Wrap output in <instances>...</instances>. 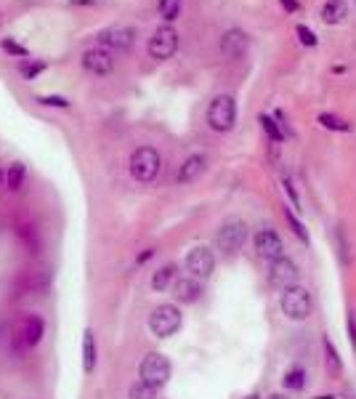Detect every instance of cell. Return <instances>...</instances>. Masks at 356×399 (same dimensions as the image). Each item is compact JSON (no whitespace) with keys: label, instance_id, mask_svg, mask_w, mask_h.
<instances>
[{"label":"cell","instance_id":"cell-1","mask_svg":"<svg viewBox=\"0 0 356 399\" xmlns=\"http://www.w3.org/2000/svg\"><path fill=\"white\" fill-rule=\"evenodd\" d=\"M237 122V101L232 94H221L208 104V125L216 133H226L232 131Z\"/></svg>","mask_w":356,"mask_h":399},{"label":"cell","instance_id":"cell-2","mask_svg":"<svg viewBox=\"0 0 356 399\" xmlns=\"http://www.w3.org/2000/svg\"><path fill=\"white\" fill-rule=\"evenodd\" d=\"M162 171V158L155 147H139L131 155V176L141 184H152Z\"/></svg>","mask_w":356,"mask_h":399},{"label":"cell","instance_id":"cell-3","mask_svg":"<svg viewBox=\"0 0 356 399\" xmlns=\"http://www.w3.org/2000/svg\"><path fill=\"white\" fill-rule=\"evenodd\" d=\"M183 325V317H181V309L176 303H159L157 309L149 314V330L152 336L157 338H170L176 336Z\"/></svg>","mask_w":356,"mask_h":399},{"label":"cell","instance_id":"cell-4","mask_svg":"<svg viewBox=\"0 0 356 399\" xmlns=\"http://www.w3.org/2000/svg\"><path fill=\"white\" fill-rule=\"evenodd\" d=\"M282 312H285V317L293 319V322H303V319L311 317V312H314V301H311V293L306 290V288H287L285 293H282Z\"/></svg>","mask_w":356,"mask_h":399},{"label":"cell","instance_id":"cell-5","mask_svg":"<svg viewBox=\"0 0 356 399\" xmlns=\"http://www.w3.org/2000/svg\"><path fill=\"white\" fill-rule=\"evenodd\" d=\"M170 359L165 357V354H157V352H152V354H146V357L141 359L139 365V378L144 383H149V386H155V389H162L168 380H170Z\"/></svg>","mask_w":356,"mask_h":399},{"label":"cell","instance_id":"cell-6","mask_svg":"<svg viewBox=\"0 0 356 399\" xmlns=\"http://www.w3.org/2000/svg\"><path fill=\"white\" fill-rule=\"evenodd\" d=\"M245 239H247V224L242 219H226L216 235L218 250L226 253V256H234L239 248L245 245Z\"/></svg>","mask_w":356,"mask_h":399},{"label":"cell","instance_id":"cell-7","mask_svg":"<svg viewBox=\"0 0 356 399\" xmlns=\"http://www.w3.org/2000/svg\"><path fill=\"white\" fill-rule=\"evenodd\" d=\"M146 51H149V56H152L155 61H168L178 51V32L170 27V24L157 27L155 35L149 38Z\"/></svg>","mask_w":356,"mask_h":399},{"label":"cell","instance_id":"cell-8","mask_svg":"<svg viewBox=\"0 0 356 399\" xmlns=\"http://www.w3.org/2000/svg\"><path fill=\"white\" fill-rule=\"evenodd\" d=\"M186 272L194 279H208L216 269V253L208 248V245H197L186 253Z\"/></svg>","mask_w":356,"mask_h":399},{"label":"cell","instance_id":"cell-9","mask_svg":"<svg viewBox=\"0 0 356 399\" xmlns=\"http://www.w3.org/2000/svg\"><path fill=\"white\" fill-rule=\"evenodd\" d=\"M298 279H300V272H298L296 261L290 259H277L271 261V266H269V282L279 288V290H287V288H296Z\"/></svg>","mask_w":356,"mask_h":399},{"label":"cell","instance_id":"cell-10","mask_svg":"<svg viewBox=\"0 0 356 399\" xmlns=\"http://www.w3.org/2000/svg\"><path fill=\"white\" fill-rule=\"evenodd\" d=\"M136 40V30L133 27H122V24H115V27H107L99 32V43L101 48L107 51H128Z\"/></svg>","mask_w":356,"mask_h":399},{"label":"cell","instance_id":"cell-11","mask_svg":"<svg viewBox=\"0 0 356 399\" xmlns=\"http://www.w3.org/2000/svg\"><path fill=\"white\" fill-rule=\"evenodd\" d=\"M82 69L85 72H91V75H109L112 69H115V56H112V51H107V48H88L85 54H82Z\"/></svg>","mask_w":356,"mask_h":399},{"label":"cell","instance_id":"cell-12","mask_svg":"<svg viewBox=\"0 0 356 399\" xmlns=\"http://www.w3.org/2000/svg\"><path fill=\"white\" fill-rule=\"evenodd\" d=\"M256 253L260 259L266 261H277L285 256V245H282V237H279L274 229H260L256 235Z\"/></svg>","mask_w":356,"mask_h":399},{"label":"cell","instance_id":"cell-13","mask_svg":"<svg viewBox=\"0 0 356 399\" xmlns=\"http://www.w3.org/2000/svg\"><path fill=\"white\" fill-rule=\"evenodd\" d=\"M247 48H250V38H247V32H242L237 27L234 30H226L221 35V54L226 59H242L247 54Z\"/></svg>","mask_w":356,"mask_h":399},{"label":"cell","instance_id":"cell-14","mask_svg":"<svg viewBox=\"0 0 356 399\" xmlns=\"http://www.w3.org/2000/svg\"><path fill=\"white\" fill-rule=\"evenodd\" d=\"M173 296L178 303H194L202 296V285L194 277H181L173 282Z\"/></svg>","mask_w":356,"mask_h":399},{"label":"cell","instance_id":"cell-15","mask_svg":"<svg viewBox=\"0 0 356 399\" xmlns=\"http://www.w3.org/2000/svg\"><path fill=\"white\" fill-rule=\"evenodd\" d=\"M205 162L208 158L205 155H189V158L181 162V168H178V184H192V181L199 179V173L205 171Z\"/></svg>","mask_w":356,"mask_h":399},{"label":"cell","instance_id":"cell-16","mask_svg":"<svg viewBox=\"0 0 356 399\" xmlns=\"http://www.w3.org/2000/svg\"><path fill=\"white\" fill-rule=\"evenodd\" d=\"M96 357H99V352H96V336H93L91 327H85V333H82V370L88 376L96 370Z\"/></svg>","mask_w":356,"mask_h":399},{"label":"cell","instance_id":"cell-17","mask_svg":"<svg viewBox=\"0 0 356 399\" xmlns=\"http://www.w3.org/2000/svg\"><path fill=\"white\" fill-rule=\"evenodd\" d=\"M21 336H24V343L27 346H38L40 341H43V336H45V322H43V317H38V314L27 317Z\"/></svg>","mask_w":356,"mask_h":399},{"label":"cell","instance_id":"cell-18","mask_svg":"<svg viewBox=\"0 0 356 399\" xmlns=\"http://www.w3.org/2000/svg\"><path fill=\"white\" fill-rule=\"evenodd\" d=\"M348 17V3L346 0H327L322 6V19L324 24H340Z\"/></svg>","mask_w":356,"mask_h":399},{"label":"cell","instance_id":"cell-19","mask_svg":"<svg viewBox=\"0 0 356 399\" xmlns=\"http://www.w3.org/2000/svg\"><path fill=\"white\" fill-rule=\"evenodd\" d=\"M322 349H324V365H327V373L335 376V378H340V373H343V359H340V354H337L335 343L324 336V338H322Z\"/></svg>","mask_w":356,"mask_h":399},{"label":"cell","instance_id":"cell-20","mask_svg":"<svg viewBox=\"0 0 356 399\" xmlns=\"http://www.w3.org/2000/svg\"><path fill=\"white\" fill-rule=\"evenodd\" d=\"M173 277H176V266H173V263L159 266L157 272L152 274V290H157V293L168 290V288H170V282H173Z\"/></svg>","mask_w":356,"mask_h":399},{"label":"cell","instance_id":"cell-21","mask_svg":"<svg viewBox=\"0 0 356 399\" xmlns=\"http://www.w3.org/2000/svg\"><path fill=\"white\" fill-rule=\"evenodd\" d=\"M181 8H183V0H159L157 3V11H159V17L168 21H176L178 19V14H181Z\"/></svg>","mask_w":356,"mask_h":399},{"label":"cell","instance_id":"cell-22","mask_svg":"<svg viewBox=\"0 0 356 399\" xmlns=\"http://www.w3.org/2000/svg\"><path fill=\"white\" fill-rule=\"evenodd\" d=\"M319 122H322V128H327V131H337V133H348L351 131V122L343 118H337V115H319Z\"/></svg>","mask_w":356,"mask_h":399},{"label":"cell","instance_id":"cell-23","mask_svg":"<svg viewBox=\"0 0 356 399\" xmlns=\"http://www.w3.org/2000/svg\"><path fill=\"white\" fill-rule=\"evenodd\" d=\"M24 176H27V168H24L21 162H14V165L8 168V176H5L8 189H11V192H19L21 184H24Z\"/></svg>","mask_w":356,"mask_h":399},{"label":"cell","instance_id":"cell-24","mask_svg":"<svg viewBox=\"0 0 356 399\" xmlns=\"http://www.w3.org/2000/svg\"><path fill=\"white\" fill-rule=\"evenodd\" d=\"M128 399H157V389L144 383V380H136L131 389H128Z\"/></svg>","mask_w":356,"mask_h":399},{"label":"cell","instance_id":"cell-25","mask_svg":"<svg viewBox=\"0 0 356 399\" xmlns=\"http://www.w3.org/2000/svg\"><path fill=\"white\" fill-rule=\"evenodd\" d=\"M45 61H32V59H21L19 64V72H21V78L24 80H35L40 75V72H45Z\"/></svg>","mask_w":356,"mask_h":399},{"label":"cell","instance_id":"cell-26","mask_svg":"<svg viewBox=\"0 0 356 399\" xmlns=\"http://www.w3.org/2000/svg\"><path fill=\"white\" fill-rule=\"evenodd\" d=\"M282 383H285V389H293V391H300L303 386H306V373L300 370V367H296V370H290L285 378H282Z\"/></svg>","mask_w":356,"mask_h":399},{"label":"cell","instance_id":"cell-27","mask_svg":"<svg viewBox=\"0 0 356 399\" xmlns=\"http://www.w3.org/2000/svg\"><path fill=\"white\" fill-rule=\"evenodd\" d=\"M35 101H38L40 107H56V109H69V107H72L69 99H67V96H59V94H48V96L40 94Z\"/></svg>","mask_w":356,"mask_h":399},{"label":"cell","instance_id":"cell-28","mask_svg":"<svg viewBox=\"0 0 356 399\" xmlns=\"http://www.w3.org/2000/svg\"><path fill=\"white\" fill-rule=\"evenodd\" d=\"M0 48L5 51V54H11V56H19V59H30V51L21 45V43H16V40L11 38H3L0 40Z\"/></svg>","mask_w":356,"mask_h":399},{"label":"cell","instance_id":"cell-29","mask_svg":"<svg viewBox=\"0 0 356 399\" xmlns=\"http://www.w3.org/2000/svg\"><path fill=\"white\" fill-rule=\"evenodd\" d=\"M260 125H263V131L269 133V139L271 141H282V131H279L277 122L269 118V115H260Z\"/></svg>","mask_w":356,"mask_h":399},{"label":"cell","instance_id":"cell-30","mask_svg":"<svg viewBox=\"0 0 356 399\" xmlns=\"http://www.w3.org/2000/svg\"><path fill=\"white\" fill-rule=\"evenodd\" d=\"M298 38H300L303 45H309V48L317 45V35H314V30H309L306 24H298Z\"/></svg>","mask_w":356,"mask_h":399},{"label":"cell","instance_id":"cell-31","mask_svg":"<svg viewBox=\"0 0 356 399\" xmlns=\"http://www.w3.org/2000/svg\"><path fill=\"white\" fill-rule=\"evenodd\" d=\"M285 216H287V221H290V226H293V232H296L298 237L303 239V242H309V235H306V226L300 224V221L296 219V213L293 211H285Z\"/></svg>","mask_w":356,"mask_h":399},{"label":"cell","instance_id":"cell-32","mask_svg":"<svg viewBox=\"0 0 356 399\" xmlns=\"http://www.w3.org/2000/svg\"><path fill=\"white\" fill-rule=\"evenodd\" d=\"M346 330H348V338H351V346H354V352H356V314L354 312H348V317H346Z\"/></svg>","mask_w":356,"mask_h":399},{"label":"cell","instance_id":"cell-33","mask_svg":"<svg viewBox=\"0 0 356 399\" xmlns=\"http://www.w3.org/2000/svg\"><path fill=\"white\" fill-rule=\"evenodd\" d=\"M285 189H287V195H290V200H293V208H296V211H300V202H298L296 189H293V184H290V179H287V176H285Z\"/></svg>","mask_w":356,"mask_h":399},{"label":"cell","instance_id":"cell-34","mask_svg":"<svg viewBox=\"0 0 356 399\" xmlns=\"http://www.w3.org/2000/svg\"><path fill=\"white\" fill-rule=\"evenodd\" d=\"M279 3H282L287 11H298V0H279Z\"/></svg>","mask_w":356,"mask_h":399},{"label":"cell","instance_id":"cell-35","mask_svg":"<svg viewBox=\"0 0 356 399\" xmlns=\"http://www.w3.org/2000/svg\"><path fill=\"white\" fill-rule=\"evenodd\" d=\"M152 256H155V250H152V248H149V250H144V253H141V256H139V263H144V261H149V259H152Z\"/></svg>","mask_w":356,"mask_h":399},{"label":"cell","instance_id":"cell-36","mask_svg":"<svg viewBox=\"0 0 356 399\" xmlns=\"http://www.w3.org/2000/svg\"><path fill=\"white\" fill-rule=\"evenodd\" d=\"M266 399H287L285 394H271V397H266Z\"/></svg>","mask_w":356,"mask_h":399},{"label":"cell","instance_id":"cell-37","mask_svg":"<svg viewBox=\"0 0 356 399\" xmlns=\"http://www.w3.org/2000/svg\"><path fill=\"white\" fill-rule=\"evenodd\" d=\"M245 399H260V397H258V394H250V397H245Z\"/></svg>","mask_w":356,"mask_h":399},{"label":"cell","instance_id":"cell-38","mask_svg":"<svg viewBox=\"0 0 356 399\" xmlns=\"http://www.w3.org/2000/svg\"><path fill=\"white\" fill-rule=\"evenodd\" d=\"M0 181H3V171H0Z\"/></svg>","mask_w":356,"mask_h":399},{"label":"cell","instance_id":"cell-39","mask_svg":"<svg viewBox=\"0 0 356 399\" xmlns=\"http://www.w3.org/2000/svg\"><path fill=\"white\" fill-rule=\"evenodd\" d=\"M0 24H3V14H0Z\"/></svg>","mask_w":356,"mask_h":399}]
</instances>
